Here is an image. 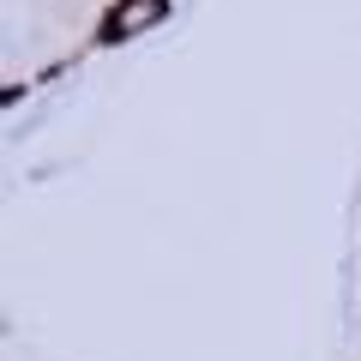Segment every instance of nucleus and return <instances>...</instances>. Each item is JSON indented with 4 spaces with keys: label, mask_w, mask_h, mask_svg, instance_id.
<instances>
[{
    "label": "nucleus",
    "mask_w": 361,
    "mask_h": 361,
    "mask_svg": "<svg viewBox=\"0 0 361 361\" xmlns=\"http://www.w3.org/2000/svg\"><path fill=\"white\" fill-rule=\"evenodd\" d=\"M163 13H169V0H127V6L115 13V37H133V30L157 25Z\"/></svg>",
    "instance_id": "1"
}]
</instances>
